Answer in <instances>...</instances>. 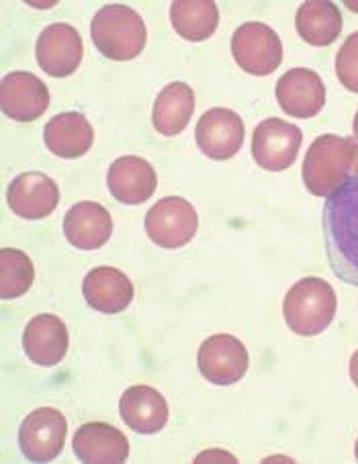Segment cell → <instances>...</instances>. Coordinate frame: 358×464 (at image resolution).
I'll use <instances>...</instances> for the list:
<instances>
[{"instance_id": "cell-29", "label": "cell", "mask_w": 358, "mask_h": 464, "mask_svg": "<svg viewBox=\"0 0 358 464\" xmlns=\"http://www.w3.org/2000/svg\"><path fill=\"white\" fill-rule=\"evenodd\" d=\"M353 130H354V140H358V113H356V117H354V125H353Z\"/></svg>"}, {"instance_id": "cell-5", "label": "cell", "mask_w": 358, "mask_h": 464, "mask_svg": "<svg viewBox=\"0 0 358 464\" xmlns=\"http://www.w3.org/2000/svg\"><path fill=\"white\" fill-rule=\"evenodd\" d=\"M232 53L237 66L252 76H270L283 62V44L273 27L250 21L234 31Z\"/></svg>"}, {"instance_id": "cell-4", "label": "cell", "mask_w": 358, "mask_h": 464, "mask_svg": "<svg viewBox=\"0 0 358 464\" xmlns=\"http://www.w3.org/2000/svg\"><path fill=\"white\" fill-rule=\"evenodd\" d=\"M91 35L97 50L109 60L127 62L138 58L146 47V23L125 5H107L91 23Z\"/></svg>"}, {"instance_id": "cell-24", "label": "cell", "mask_w": 358, "mask_h": 464, "mask_svg": "<svg viewBox=\"0 0 358 464\" xmlns=\"http://www.w3.org/2000/svg\"><path fill=\"white\" fill-rule=\"evenodd\" d=\"M170 21L187 42H205L219 25V11L213 0H177L170 5Z\"/></svg>"}, {"instance_id": "cell-23", "label": "cell", "mask_w": 358, "mask_h": 464, "mask_svg": "<svg viewBox=\"0 0 358 464\" xmlns=\"http://www.w3.org/2000/svg\"><path fill=\"white\" fill-rule=\"evenodd\" d=\"M342 13L328 0H307L299 6L295 27L305 44L315 47L332 45L342 34Z\"/></svg>"}, {"instance_id": "cell-30", "label": "cell", "mask_w": 358, "mask_h": 464, "mask_svg": "<svg viewBox=\"0 0 358 464\" xmlns=\"http://www.w3.org/2000/svg\"><path fill=\"white\" fill-rule=\"evenodd\" d=\"M354 456H356V460H358V440H356V446H354Z\"/></svg>"}, {"instance_id": "cell-3", "label": "cell", "mask_w": 358, "mask_h": 464, "mask_svg": "<svg viewBox=\"0 0 358 464\" xmlns=\"http://www.w3.org/2000/svg\"><path fill=\"white\" fill-rule=\"evenodd\" d=\"M336 309L338 299L332 285L317 276L301 278L283 301V315L289 330L305 338L325 332V327L334 322Z\"/></svg>"}, {"instance_id": "cell-27", "label": "cell", "mask_w": 358, "mask_h": 464, "mask_svg": "<svg viewBox=\"0 0 358 464\" xmlns=\"http://www.w3.org/2000/svg\"><path fill=\"white\" fill-rule=\"evenodd\" d=\"M348 371H350V379H353V382L358 387V350L354 352L353 358H350Z\"/></svg>"}, {"instance_id": "cell-18", "label": "cell", "mask_w": 358, "mask_h": 464, "mask_svg": "<svg viewBox=\"0 0 358 464\" xmlns=\"http://www.w3.org/2000/svg\"><path fill=\"white\" fill-rule=\"evenodd\" d=\"M119 413L123 423L135 434H158L169 421V403L154 387L135 385L121 395Z\"/></svg>"}, {"instance_id": "cell-19", "label": "cell", "mask_w": 358, "mask_h": 464, "mask_svg": "<svg viewBox=\"0 0 358 464\" xmlns=\"http://www.w3.org/2000/svg\"><path fill=\"white\" fill-rule=\"evenodd\" d=\"M81 462H125L130 459V442L121 430L105 421H89L76 430L72 440Z\"/></svg>"}, {"instance_id": "cell-22", "label": "cell", "mask_w": 358, "mask_h": 464, "mask_svg": "<svg viewBox=\"0 0 358 464\" xmlns=\"http://www.w3.org/2000/svg\"><path fill=\"white\" fill-rule=\"evenodd\" d=\"M195 113V92L185 82H170L156 97L152 121L158 133L174 138L187 130Z\"/></svg>"}, {"instance_id": "cell-20", "label": "cell", "mask_w": 358, "mask_h": 464, "mask_svg": "<svg viewBox=\"0 0 358 464\" xmlns=\"http://www.w3.org/2000/svg\"><path fill=\"white\" fill-rule=\"evenodd\" d=\"M82 295L92 309L115 315L133 301V283L119 268L97 266L84 276Z\"/></svg>"}, {"instance_id": "cell-1", "label": "cell", "mask_w": 358, "mask_h": 464, "mask_svg": "<svg viewBox=\"0 0 358 464\" xmlns=\"http://www.w3.org/2000/svg\"><path fill=\"white\" fill-rule=\"evenodd\" d=\"M322 227L332 272L342 283L358 286V179L354 176L325 198Z\"/></svg>"}, {"instance_id": "cell-21", "label": "cell", "mask_w": 358, "mask_h": 464, "mask_svg": "<svg viewBox=\"0 0 358 464\" xmlns=\"http://www.w3.org/2000/svg\"><path fill=\"white\" fill-rule=\"evenodd\" d=\"M44 141L53 156L74 160L84 156L92 148L94 131L82 113L70 111V113H60L47 121Z\"/></svg>"}, {"instance_id": "cell-16", "label": "cell", "mask_w": 358, "mask_h": 464, "mask_svg": "<svg viewBox=\"0 0 358 464\" xmlns=\"http://www.w3.org/2000/svg\"><path fill=\"white\" fill-rule=\"evenodd\" d=\"M68 327L58 315H35L23 332V350L37 366L60 364L68 352Z\"/></svg>"}, {"instance_id": "cell-7", "label": "cell", "mask_w": 358, "mask_h": 464, "mask_svg": "<svg viewBox=\"0 0 358 464\" xmlns=\"http://www.w3.org/2000/svg\"><path fill=\"white\" fill-rule=\"evenodd\" d=\"M68 423L53 407H39L23 420L19 428L21 452L31 462H52L66 444Z\"/></svg>"}, {"instance_id": "cell-11", "label": "cell", "mask_w": 358, "mask_h": 464, "mask_svg": "<svg viewBox=\"0 0 358 464\" xmlns=\"http://www.w3.org/2000/svg\"><path fill=\"white\" fill-rule=\"evenodd\" d=\"M244 119L232 109L215 107L198 119L195 140L198 150L211 160H229L242 150Z\"/></svg>"}, {"instance_id": "cell-12", "label": "cell", "mask_w": 358, "mask_h": 464, "mask_svg": "<svg viewBox=\"0 0 358 464\" xmlns=\"http://www.w3.org/2000/svg\"><path fill=\"white\" fill-rule=\"evenodd\" d=\"M0 107L13 121H35L50 107V91L44 80L31 72H11L0 84Z\"/></svg>"}, {"instance_id": "cell-17", "label": "cell", "mask_w": 358, "mask_h": 464, "mask_svg": "<svg viewBox=\"0 0 358 464\" xmlns=\"http://www.w3.org/2000/svg\"><path fill=\"white\" fill-rule=\"evenodd\" d=\"M113 234V218L101 203L81 201L63 218V236L78 250H99Z\"/></svg>"}, {"instance_id": "cell-10", "label": "cell", "mask_w": 358, "mask_h": 464, "mask_svg": "<svg viewBox=\"0 0 358 464\" xmlns=\"http://www.w3.org/2000/svg\"><path fill=\"white\" fill-rule=\"evenodd\" d=\"M84 55L82 37L68 23L47 25L37 37L35 58L39 68L53 78H66L81 68Z\"/></svg>"}, {"instance_id": "cell-28", "label": "cell", "mask_w": 358, "mask_h": 464, "mask_svg": "<svg viewBox=\"0 0 358 464\" xmlns=\"http://www.w3.org/2000/svg\"><path fill=\"white\" fill-rule=\"evenodd\" d=\"M353 176H354V179H358V140H354V168H353Z\"/></svg>"}, {"instance_id": "cell-8", "label": "cell", "mask_w": 358, "mask_h": 464, "mask_svg": "<svg viewBox=\"0 0 358 464\" xmlns=\"http://www.w3.org/2000/svg\"><path fill=\"white\" fill-rule=\"evenodd\" d=\"M304 133L283 119H265L252 135V156L268 172H283L297 160Z\"/></svg>"}, {"instance_id": "cell-13", "label": "cell", "mask_w": 358, "mask_h": 464, "mask_svg": "<svg viewBox=\"0 0 358 464\" xmlns=\"http://www.w3.org/2000/svg\"><path fill=\"white\" fill-rule=\"evenodd\" d=\"M276 102L293 119H312L325 105V84L309 68H293L278 78Z\"/></svg>"}, {"instance_id": "cell-15", "label": "cell", "mask_w": 358, "mask_h": 464, "mask_svg": "<svg viewBox=\"0 0 358 464\" xmlns=\"http://www.w3.org/2000/svg\"><path fill=\"white\" fill-rule=\"evenodd\" d=\"M107 187L115 201L123 205H141L156 193L158 176L152 164L140 156H123L111 164Z\"/></svg>"}, {"instance_id": "cell-14", "label": "cell", "mask_w": 358, "mask_h": 464, "mask_svg": "<svg viewBox=\"0 0 358 464\" xmlns=\"http://www.w3.org/2000/svg\"><path fill=\"white\" fill-rule=\"evenodd\" d=\"M6 201L17 218L37 221L55 211L60 203V188L44 172H23L11 182Z\"/></svg>"}, {"instance_id": "cell-6", "label": "cell", "mask_w": 358, "mask_h": 464, "mask_svg": "<svg viewBox=\"0 0 358 464\" xmlns=\"http://www.w3.org/2000/svg\"><path fill=\"white\" fill-rule=\"evenodd\" d=\"M198 215L182 197H164L146 215V234L164 250H177L195 237Z\"/></svg>"}, {"instance_id": "cell-2", "label": "cell", "mask_w": 358, "mask_h": 464, "mask_svg": "<svg viewBox=\"0 0 358 464\" xmlns=\"http://www.w3.org/2000/svg\"><path fill=\"white\" fill-rule=\"evenodd\" d=\"M354 168V140L320 135L304 160V182L315 197L328 198L344 184Z\"/></svg>"}, {"instance_id": "cell-26", "label": "cell", "mask_w": 358, "mask_h": 464, "mask_svg": "<svg viewBox=\"0 0 358 464\" xmlns=\"http://www.w3.org/2000/svg\"><path fill=\"white\" fill-rule=\"evenodd\" d=\"M336 74L346 91L358 94V31L342 44L336 55Z\"/></svg>"}, {"instance_id": "cell-9", "label": "cell", "mask_w": 358, "mask_h": 464, "mask_svg": "<svg viewBox=\"0 0 358 464\" xmlns=\"http://www.w3.org/2000/svg\"><path fill=\"white\" fill-rule=\"evenodd\" d=\"M197 364L211 385L227 387L244 379L248 371V350L236 335L218 334L201 343Z\"/></svg>"}, {"instance_id": "cell-25", "label": "cell", "mask_w": 358, "mask_h": 464, "mask_svg": "<svg viewBox=\"0 0 358 464\" xmlns=\"http://www.w3.org/2000/svg\"><path fill=\"white\" fill-rule=\"evenodd\" d=\"M35 278V268L29 256L15 247L0 250V297L5 301L25 295Z\"/></svg>"}]
</instances>
